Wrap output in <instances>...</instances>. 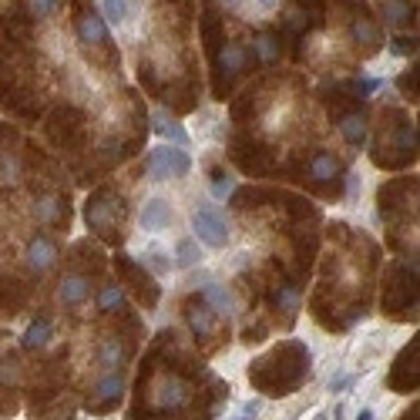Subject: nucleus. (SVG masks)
<instances>
[{
    "mask_svg": "<svg viewBox=\"0 0 420 420\" xmlns=\"http://www.w3.org/2000/svg\"><path fill=\"white\" fill-rule=\"evenodd\" d=\"M387 115L394 121V125H387L390 128V138L380 135L377 152H373V162H377V165H387V168H400L417 158V128L410 125L404 115H397V111H387Z\"/></svg>",
    "mask_w": 420,
    "mask_h": 420,
    "instance_id": "f257e3e1",
    "label": "nucleus"
},
{
    "mask_svg": "<svg viewBox=\"0 0 420 420\" xmlns=\"http://www.w3.org/2000/svg\"><path fill=\"white\" fill-rule=\"evenodd\" d=\"M125 202H121V195H115L111 189H98L94 195L88 199L84 205V222H88L91 232H98L104 239L111 242H121V222H125Z\"/></svg>",
    "mask_w": 420,
    "mask_h": 420,
    "instance_id": "f03ea898",
    "label": "nucleus"
},
{
    "mask_svg": "<svg viewBox=\"0 0 420 420\" xmlns=\"http://www.w3.org/2000/svg\"><path fill=\"white\" fill-rule=\"evenodd\" d=\"M192 229H195V236H199L209 249H222V245L229 242V226H226V219L219 216L212 205H199V209H195Z\"/></svg>",
    "mask_w": 420,
    "mask_h": 420,
    "instance_id": "7ed1b4c3",
    "label": "nucleus"
},
{
    "mask_svg": "<svg viewBox=\"0 0 420 420\" xmlns=\"http://www.w3.org/2000/svg\"><path fill=\"white\" fill-rule=\"evenodd\" d=\"M74 4H77V38H81V44L111 48V38H108V27H104V17L98 13V7L88 4V0H74Z\"/></svg>",
    "mask_w": 420,
    "mask_h": 420,
    "instance_id": "20e7f679",
    "label": "nucleus"
},
{
    "mask_svg": "<svg viewBox=\"0 0 420 420\" xmlns=\"http://www.w3.org/2000/svg\"><path fill=\"white\" fill-rule=\"evenodd\" d=\"M118 269H121L128 280L135 282V289H138V296L145 299V303H148V306L158 303V286L152 282V276H148V272H141V269L131 262V255H118Z\"/></svg>",
    "mask_w": 420,
    "mask_h": 420,
    "instance_id": "39448f33",
    "label": "nucleus"
},
{
    "mask_svg": "<svg viewBox=\"0 0 420 420\" xmlns=\"http://www.w3.org/2000/svg\"><path fill=\"white\" fill-rule=\"evenodd\" d=\"M383 21L390 27H414L417 24V7L410 0H377Z\"/></svg>",
    "mask_w": 420,
    "mask_h": 420,
    "instance_id": "423d86ee",
    "label": "nucleus"
},
{
    "mask_svg": "<svg viewBox=\"0 0 420 420\" xmlns=\"http://www.w3.org/2000/svg\"><path fill=\"white\" fill-rule=\"evenodd\" d=\"M202 40H205V51H209V57H216L219 48L226 44V40H222V17H219V11H216V4H212V0H205Z\"/></svg>",
    "mask_w": 420,
    "mask_h": 420,
    "instance_id": "0eeeda50",
    "label": "nucleus"
},
{
    "mask_svg": "<svg viewBox=\"0 0 420 420\" xmlns=\"http://www.w3.org/2000/svg\"><path fill=\"white\" fill-rule=\"evenodd\" d=\"M54 259H57L54 242L48 239V236H34V239H31V245H27V262H31V269L44 272V269L54 266Z\"/></svg>",
    "mask_w": 420,
    "mask_h": 420,
    "instance_id": "6e6552de",
    "label": "nucleus"
},
{
    "mask_svg": "<svg viewBox=\"0 0 420 420\" xmlns=\"http://www.w3.org/2000/svg\"><path fill=\"white\" fill-rule=\"evenodd\" d=\"M165 226H172V205L165 199L145 202V209H141V229L158 232V229H165Z\"/></svg>",
    "mask_w": 420,
    "mask_h": 420,
    "instance_id": "1a4fd4ad",
    "label": "nucleus"
},
{
    "mask_svg": "<svg viewBox=\"0 0 420 420\" xmlns=\"http://www.w3.org/2000/svg\"><path fill=\"white\" fill-rule=\"evenodd\" d=\"M185 316H189V326L199 340H205V336L212 333V306L205 303V299H192L189 309H185Z\"/></svg>",
    "mask_w": 420,
    "mask_h": 420,
    "instance_id": "9d476101",
    "label": "nucleus"
},
{
    "mask_svg": "<svg viewBox=\"0 0 420 420\" xmlns=\"http://www.w3.org/2000/svg\"><path fill=\"white\" fill-rule=\"evenodd\" d=\"M353 40L357 44H363V51L373 54L377 48H380V27L370 21V13H363V17H353Z\"/></svg>",
    "mask_w": 420,
    "mask_h": 420,
    "instance_id": "9b49d317",
    "label": "nucleus"
},
{
    "mask_svg": "<svg viewBox=\"0 0 420 420\" xmlns=\"http://www.w3.org/2000/svg\"><path fill=\"white\" fill-rule=\"evenodd\" d=\"M340 135L346 138V145H353V148H360L363 141H367V118L363 115H343L340 118Z\"/></svg>",
    "mask_w": 420,
    "mask_h": 420,
    "instance_id": "f8f14e48",
    "label": "nucleus"
},
{
    "mask_svg": "<svg viewBox=\"0 0 420 420\" xmlns=\"http://www.w3.org/2000/svg\"><path fill=\"white\" fill-rule=\"evenodd\" d=\"M94 394H98V404H94V410H108L118 400V397H121V373H115V370H111V373H108V377L98 383V390H94Z\"/></svg>",
    "mask_w": 420,
    "mask_h": 420,
    "instance_id": "ddd939ff",
    "label": "nucleus"
},
{
    "mask_svg": "<svg viewBox=\"0 0 420 420\" xmlns=\"http://www.w3.org/2000/svg\"><path fill=\"white\" fill-rule=\"evenodd\" d=\"M255 54H259L262 64L280 61V34L276 31H259L255 34Z\"/></svg>",
    "mask_w": 420,
    "mask_h": 420,
    "instance_id": "4468645a",
    "label": "nucleus"
},
{
    "mask_svg": "<svg viewBox=\"0 0 420 420\" xmlns=\"http://www.w3.org/2000/svg\"><path fill=\"white\" fill-rule=\"evenodd\" d=\"M61 299L67 306H77L88 299V280L84 276H64L61 282Z\"/></svg>",
    "mask_w": 420,
    "mask_h": 420,
    "instance_id": "2eb2a0df",
    "label": "nucleus"
},
{
    "mask_svg": "<svg viewBox=\"0 0 420 420\" xmlns=\"http://www.w3.org/2000/svg\"><path fill=\"white\" fill-rule=\"evenodd\" d=\"M336 172H340V165H336V158L326 152H316L313 158H309V175L316 182H326V179H336Z\"/></svg>",
    "mask_w": 420,
    "mask_h": 420,
    "instance_id": "dca6fc26",
    "label": "nucleus"
},
{
    "mask_svg": "<svg viewBox=\"0 0 420 420\" xmlns=\"http://www.w3.org/2000/svg\"><path fill=\"white\" fill-rule=\"evenodd\" d=\"M51 340V323L48 319H38V323H31L24 330V350H38Z\"/></svg>",
    "mask_w": 420,
    "mask_h": 420,
    "instance_id": "f3484780",
    "label": "nucleus"
},
{
    "mask_svg": "<svg viewBox=\"0 0 420 420\" xmlns=\"http://www.w3.org/2000/svg\"><path fill=\"white\" fill-rule=\"evenodd\" d=\"M155 131H158V135H165V138H172L175 141V145H189V135H185V128L182 125H175V121H168L165 115H155Z\"/></svg>",
    "mask_w": 420,
    "mask_h": 420,
    "instance_id": "a211bd4d",
    "label": "nucleus"
},
{
    "mask_svg": "<svg viewBox=\"0 0 420 420\" xmlns=\"http://www.w3.org/2000/svg\"><path fill=\"white\" fill-rule=\"evenodd\" d=\"M158 394H162V397H158V404H162V407H179L189 390H185V383H182V380H168Z\"/></svg>",
    "mask_w": 420,
    "mask_h": 420,
    "instance_id": "6ab92c4d",
    "label": "nucleus"
},
{
    "mask_svg": "<svg viewBox=\"0 0 420 420\" xmlns=\"http://www.w3.org/2000/svg\"><path fill=\"white\" fill-rule=\"evenodd\" d=\"M148 175L155 182L168 179V148H152V155H148Z\"/></svg>",
    "mask_w": 420,
    "mask_h": 420,
    "instance_id": "aec40b11",
    "label": "nucleus"
},
{
    "mask_svg": "<svg viewBox=\"0 0 420 420\" xmlns=\"http://www.w3.org/2000/svg\"><path fill=\"white\" fill-rule=\"evenodd\" d=\"M175 255H179L175 262H179L182 269H192L195 262H199V259H202V255H199V245H195L192 239H182L179 245H175Z\"/></svg>",
    "mask_w": 420,
    "mask_h": 420,
    "instance_id": "412c9836",
    "label": "nucleus"
},
{
    "mask_svg": "<svg viewBox=\"0 0 420 420\" xmlns=\"http://www.w3.org/2000/svg\"><path fill=\"white\" fill-rule=\"evenodd\" d=\"M390 54H397V57H414V54H417V38L394 34V38H390Z\"/></svg>",
    "mask_w": 420,
    "mask_h": 420,
    "instance_id": "4be33fe9",
    "label": "nucleus"
},
{
    "mask_svg": "<svg viewBox=\"0 0 420 420\" xmlns=\"http://www.w3.org/2000/svg\"><path fill=\"white\" fill-rule=\"evenodd\" d=\"M205 303L226 313V309H232V296H229V289H222V286L212 282V286H205Z\"/></svg>",
    "mask_w": 420,
    "mask_h": 420,
    "instance_id": "5701e85b",
    "label": "nucleus"
},
{
    "mask_svg": "<svg viewBox=\"0 0 420 420\" xmlns=\"http://www.w3.org/2000/svg\"><path fill=\"white\" fill-rule=\"evenodd\" d=\"M189 152H182V148H168V175H189Z\"/></svg>",
    "mask_w": 420,
    "mask_h": 420,
    "instance_id": "b1692460",
    "label": "nucleus"
},
{
    "mask_svg": "<svg viewBox=\"0 0 420 420\" xmlns=\"http://www.w3.org/2000/svg\"><path fill=\"white\" fill-rule=\"evenodd\" d=\"M296 11L309 17V24H319L326 13V0H296Z\"/></svg>",
    "mask_w": 420,
    "mask_h": 420,
    "instance_id": "393cba45",
    "label": "nucleus"
},
{
    "mask_svg": "<svg viewBox=\"0 0 420 420\" xmlns=\"http://www.w3.org/2000/svg\"><path fill=\"white\" fill-rule=\"evenodd\" d=\"M232 189H236V182H232L229 172H222V168H212V192H216V199H226Z\"/></svg>",
    "mask_w": 420,
    "mask_h": 420,
    "instance_id": "a878e982",
    "label": "nucleus"
},
{
    "mask_svg": "<svg viewBox=\"0 0 420 420\" xmlns=\"http://www.w3.org/2000/svg\"><path fill=\"white\" fill-rule=\"evenodd\" d=\"M104 17L111 24H121L128 17V0H104Z\"/></svg>",
    "mask_w": 420,
    "mask_h": 420,
    "instance_id": "bb28decb",
    "label": "nucleus"
},
{
    "mask_svg": "<svg viewBox=\"0 0 420 420\" xmlns=\"http://www.w3.org/2000/svg\"><path fill=\"white\" fill-rule=\"evenodd\" d=\"M296 299H299V289H296L293 282H282L280 289H276V306H282V309H293Z\"/></svg>",
    "mask_w": 420,
    "mask_h": 420,
    "instance_id": "cd10ccee",
    "label": "nucleus"
},
{
    "mask_svg": "<svg viewBox=\"0 0 420 420\" xmlns=\"http://www.w3.org/2000/svg\"><path fill=\"white\" fill-rule=\"evenodd\" d=\"M414 71H417V67L404 71V74H400V81H397V84H400V91H404V98H410V101L417 98V74H414Z\"/></svg>",
    "mask_w": 420,
    "mask_h": 420,
    "instance_id": "c85d7f7f",
    "label": "nucleus"
},
{
    "mask_svg": "<svg viewBox=\"0 0 420 420\" xmlns=\"http://www.w3.org/2000/svg\"><path fill=\"white\" fill-rule=\"evenodd\" d=\"M118 360H121V346H118V340H108L101 346V363L104 367H118Z\"/></svg>",
    "mask_w": 420,
    "mask_h": 420,
    "instance_id": "c756f323",
    "label": "nucleus"
},
{
    "mask_svg": "<svg viewBox=\"0 0 420 420\" xmlns=\"http://www.w3.org/2000/svg\"><path fill=\"white\" fill-rule=\"evenodd\" d=\"M148 266L155 269V272H168V259L162 249H148Z\"/></svg>",
    "mask_w": 420,
    "mask_h": 420,
    "instance_id": "7c9ffc66",
    "label": "nucleus"
},
{
    "mask_svg": "<svg viewBox=\"0 0 420 420\" xmlns=\"http://www.w3.org/2000/svg\"><path fill=\"white\" fill-rule=\"evenodd\" d=\"M118 303H121V289H118V286H108L101 293V303L98 306H101V309H111V306H118Z\"/></svg>",
    "mask_w": 420,
    "mask_h": 420,
    "instance_id": "2f4dec72",
    "label": "nucleus"
},
{
    "mask_svg": "<svg viewBox=\"0 0 420 420\" xmlns=\"http://www.w3.org/2000/svg\"><path fill=\"white\" fill-rule=\"evenodd\" d=\"M38 216L44 219V222H51V219L57 216V199H44V202L38 205Z\"/></svg>",
    "mask_w": 420,
    "mask_h": 420,
    "instance_id": "473e14b6",
    "label": "nucleus"
},
{
    "mask_svg": "<svg viewBox=\"0 0 420 420\" xmlns=\"http://www.w3.org/2000/svg\"><path fill=\"white\" fill-rule=\"evenodd\" d=\"M54 4H57V0H31V13H34V17H48V13L54 11Z\"/></svg>",
    "mask_w": 420,
    "mask_h": 420,
    "instance_id": "72a5a7b5",
    "label": "nucleus"
},
{
    "mask_svg": "<svg viewBox=\"0 0 420 420\" xmlns=\"http://www.w3.org/2000/svg\"><path fill=\"white\" fill-rule=\"evenodd\" d=\"M350 383H353V377H340L336 383H330V390L336 394V390H343V387H350Z\"/></svg>",
    "mask_w": 420,
    "mask_h": 420,
    "instance_id": "f704fd0d",
    "label": "nucleus"
},
{
    "mask_svg": "<svg viewBox=\"0 0 420 420\" xmlns=\"http://www.w3.org/2000/svg\"><path fill=\"white\" fill-rule=\"evenodd\" d=\"M242 414H245V417H255V414H259V404H255V400H249V404L242 407Z\"/></svg>",
    "mask_w": 420,
    "mask_h": 420,
    "instance_id": "c9c22d12",
    "label": "nucleus"
},
{
    "mask_svg": "<svg viewBox=\"0 0 420 420\" xmlns=\"http://www.w3.org/2000/svg\"><path fill=\"white\" fill-rule=\"evenodd\" d=\"M357 420H373V410H370V407H363V410L357 414Z\"/></svg>",
    "mask_w": 420,
    "mask_h": 420,
    "instance_id": "e433bc0d",
    "label": "nucleus"
},
{
    "mask_svg": "<svg viewBox=\"0 0 420 420\" xmlns=\"http://www.w3.org/2000/svg\"><path fill=\"white\" fill-rule=\"evenodd\" d=\"M276 4H280V0H259V7H266V11H272Z\"/></svg>",
    "mask_w": 420,
    "mask_h": 420,
    "instance_id": "4c0bfd02",
    "label": "nucleus"
},
{
    "mask_svg": "<svg viewBox=\"0 0 420 420\" xmlns=\"http://www.w3.org/2000/svg\"><path fill=\"white\" fill-rule=\"evenodd\" d=\"M333 420H343V407H336V410H333Z\"/></svg>",
    "mask_w": 420,
    "mask_h": 420,
    "instance_id": "58836bf2",
    "label": "nucleus"
},
{
    "mask_svg": "<svg viewBox=\"0 0 420 420\" xmlns=\"http://www.w3.org/2000/svg\"><path fill=\"white\" fill-rule=\"evenodd\" d=\"M316 420H326V414H319V417H316Z\"/></svg>",
    "mask_w": 420,
    "mask_h": 420,
    "instance_id": "ea45409f",
    "label": "nucleus"
},
{
    "mask_svg": "<svg viewBox=\"0 0 420 420\" xmlns=\"http://www.w3.org/2000/svg\"><path fill=\"white\" fill-rule=\"evenodd\" d=\"M242 420H245V417H242Z\"/></svg>",
    "mask_w": 420,
    "mask_h": 420,
    "instance_id": "a19ab883",
    "label": "nucleus"
}]
</instances>
